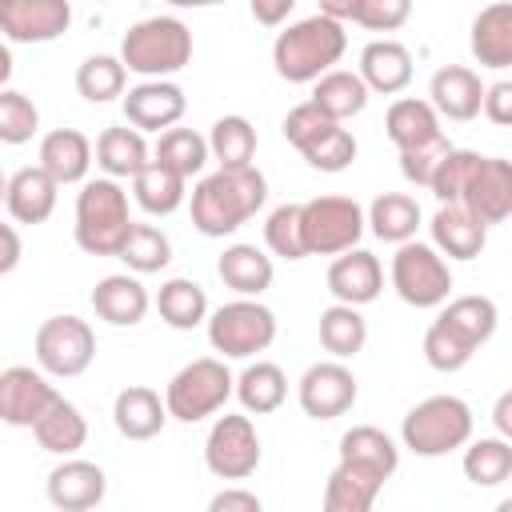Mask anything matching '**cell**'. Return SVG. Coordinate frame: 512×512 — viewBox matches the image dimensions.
<instances>
[{
  "label": "cell",
  "mask_w": 512,
  "mask_h": 512,
  "mask_svg": "<svg viewBox=\"0 0 512 512\" xmlns=\"http://www.w3.org/2000/svg\"><path fill=\"white\" fill-rule=\"evenodd\" d=\"M268 200V180L260 168H216L192 188V224L204 236H232Z\"/></svg>",
  "instance_id": "cell-1"
},
{
  "label": "cell",
  "mask_w": 512,
  "mask_h": 512,
  "mask_svg": "<svg viewBox=\"0 0 512 512\" xmlns=\"http://www.w3.org/2000/svg\"><path fill=\"white\" fill-rule=\"evenodd\" d=\"M344 48H348L344 24L316 12L308 20L288 24L276 36L272 64H276V76L288 84H316L324 72H332V64L344 56Z\"/></svg>",
  "instance_id": "cell-2"
},
{
  "label": "cell",
  "mask_w": 512,
  "mask_h": 512,
  "mask_svg": "<svg viewBox=\"0 0 512 512\" xmlns=\"http://www.w3.org/2000/svg\"><path fill=\"white\" fill-rule=\"evenodd\" d=\"M132 216H128V192L116 184V176L104 180H84L80 196H76V244L88 256H120L128 232H132Z\"/></svg>",
  "instance_id": "cell-3"
},
{
  "label": "cell",
  "mask_w": 512,
  "mask_h": 512,
  "mask_svg": "<svg viewBox=\"0 0 512 512\" xmlns=\"http://www.w3.org/2000/svg\"><path fill=\"white\" fill-rule=\"evenodd\" d=\"M120 60L128 64V72H140L144 80H164L192 60V32L176 16L136 20L120 40Z\"/></svg>",
  "instance_id": "cell-4"
},
{
  "label": "cell",
  "mask_w": 512,
  "mask_h": 512,
  "mask_svg": "<svg viewBox=\"0 0 512 512\" xmlns=\"http://www.w3.org/2000/svg\"><path fill=\"white\" fill-rule=\"evenodd\" d=\"M400 440L416 456H448L472 440V408L460 396H428L404 416Z\"/></svg>",
  "instance_id": "cell-5"
},
{
  "label": "cell",
  "mask_w": 512,
  "mask_h": 512,
  "mask_svg": "<svg viewBox=\"0 0 512 512\" xmlns=\"http://www.w3.org/2000/svg\"><path fill=\"white\" fill-rule=\"evenodd\" d=\"M232 392H236V376L228 372V364L216 360V356H200V360L184 364V368L168 380L164 404H168L172 420L196 424V420L220 412Z\"/></svg>",
  "instance_id": "cell-6"
},
{
  "label": "cell",
  "mask_w": 512,
  "mask_h": 512,
  "mask_svg": "<svg viewBox=\"0 0 512 512\" xmlns=\"http://www.w3.org/2000/svg\"><path fill=\"white\" fill-rule=\"evenodd\" d=\"M276 340V316L256 296L220 304L208 316V344L228 360H248Z\"/></svg>",
  "instance_id": "cell-7"
},
{
  "label": "cell",
  "mask_w": 512,
  "mask_h": 512,
  "mask_svg": "<svg viewBox=\"0 0 512 512\" xmlns=\"http://www.w3.org/2000/svg\"><path fill=\"white\" fill-rule=\"evenodd\" d=\"M392 288L412 308H436L452 292V268L436 244L404 240L392 256Z\"/></svg>",
  "instance_id": "cell-8"
},
{
  "label": "cell",
  "mask_w": 512,
  "mask_h": 512,
  "mask_svg": "<svg viewBox=\"0 0 512 512\" xmlns=\"http://www.w3.org/2000/svg\"><path fill=\"white\" fill-rule=\"evenodd\" d=\"M364 208L352 196H316L304 204V244L308 256H340L364 236Z\"/></svg>",
  "instance_id": "cell-9"
},
{
  "label": "cell",
  "mask_w": 512,
  "mask_h": 512,
  "mask_svg": "<svg viewBox=\"0 0 512 512\" xmlns=\"http://www.w3.org/2000/svg\"><path fill=\"white\" fill-rule=\"evenodd\" d=\"M96 360V332L80 316H48L36 328V364L48 376H80Z\"/></svg>",
  "instance_id": "cell-10"
},
{
  "label": "cell",
  "mask_w": 512,
  "mask_h": 512,
  "mask_svg": "<svg viewBox=\"0 0 512 512\" xmlns=\"http://www.w3.org/2000/svg\"><path fill=\"white\" fill-rule=\"evenodd\" d=\"M204 464L220 480H248L260 468V436L252 416L224 412L204 440Z\"/></svg>",
  "instance_id": "cell-11"
},
{
  "label": "cell",
  "mask_w": 512,
  "mask_h": 512,
  "mask_svg": "<svg viewBox=\"0 0 512 512\" xmlns=\"http://www.w3.org/2000/svg\"><path fill=\"white\" fill-rule=\"evenodd\" d=\"M72 24L68 0H0V32L8 44H48Z\"/></svg>",
  "instance_id": "cell-12"
},
{
  "label": "cell",
  "mask_w": 512,
  "mask_h": 512,
  "mask_svg": "<svg viewBox=\"0 0 512 512\" xmlns=\"http://www.w3.org/2000/svg\"><path fill=\"white\" fill-rule=\"evenodd\" d=\"M356 404V376L336 356L312 364L300 376V408L312 420H336Z\"/></svg>",
  "instance_id": "cell-13"
},
{
  "label": "cell",
  "mask_w": 512,
  "mask_h": 512,
  "mask_svg": "<svg viewBox=\"0 0 512 512\" xmlns=\"http://www.w3.org/2000/svg\"><path fill=\"white\" fill-rule=\"evenodd\" d=\"M460 204L480 216L484 224H504L512 216V160L504 156H480L472 168V180L460 196Z\"/></svg>",
  "instance_id": "cell-14"
},
{
  "label": "cell",
  "mask_w": 512,
  "mask_h": 512,
  "mask_svg": "<svg viewBox=\"0 0 512 512\" xmlns=\"http://www.w3.org/2000/svg\"><path fill=\"white\" fill-rule=\"evenodd\" d=\"M56 396L60 392L40 372H32L24 364H12L0 372V420L12 428H32Z\"/></svg>",
  "instance_id": "cell-15"
},
{
  "label": "cell",
  "mask_w": 512,
  "mask_h": 512,
  "mask_svg": "<svg viewBox=\"0 0 512 512\" xmlns=\"http://www.w3.org/2000/svg\"><path fill=\"white\" fill-rule=\"evenodd\" d=\"M188 108V96L180 84L172 80H144L136 88H128L124 96V120L140 132H168L180 124Z\"/></svg>",
  "instance_id": "cell-16"
},
{
  "label": "cell",
  "mask_w": 512,
  "mask_h": 512,
  "mask_svg": "<svg viewBox=\"0 0 512 512\" xmlns=\"http://www.w3.org/2000/svg\"><path fill=\"white\" fill-rule=\"evenodd\" d=\"M56 188L60 180L44 164L16 168L4 184V208L16 224H44L56 212Z\"/></svg>",
  "instance_id": "cell-17"
},
{
  "label": "cell",
  "mask_w": 512,
  "mask_h": 512,
  "mask_svg": "<svg viewBox=\"0 0 512 512\" xmlns=\"http://www.w3.org/2000/svg\"><path fill=\"white\" fill-rule=\"evenodd\" d=\"M384 288V268L372 252L364 248H348L328 264V292L340 304H372Z\"/></svg>",
  "instance_id": "cell-18"
},
{
  "label": "cell",
  "mask_w": 512,
  "mask_h": 512,
  "mask_svg": "<svg viewBox=\"0 0 512 512\" xmlns=\"http://www.w3.org/2000/svg\"><path fill=\"white\" fill-rule=\"evenodd\" d=\"M108 492V476L92 460H64L48 472V500L60 512H84L96 508Z\"/></svg>",
  "instance_id": "cell-19"
},
{
  "label": "cell",
  "mask_w": 512,
  "mask_h": 512,
  "mask_svg": "<svg viewBox=\"0 0 512 512\" xmlns=\"http://www.w3.org/2000/svg\"><path fill=\"white\" fill-rule=\"evenodd\" d=\"M428 100H432V108L440 116L464 124V120H476L484 112V84H480V76L472 68L444 64V68H436V76L428 84Z\"/></svg>",
  "instance_id": "cell-20"
},
{
  "label": "cell",
  "mask_w": 512,
  "mask_h": 512,
  "mask_svg": "<svg viewBox=\"0 0 512 512\" xmlns=\"http://www.w3.org/2000/svg\"><path fill=\"white\" fill-rule=\"evenodd\" d=\"M432 244L448 256V260H476L488 244V224L480 216H472L460 200L456 204H440L432 216Z\"/></svg>",
  "instance_id": "cell-21"
},
{
  "label": "cell",
  "mask_w": 512,
  "mask_h": 512,
  "mask_svg": "<svg viewBox=\"0 0 512 512\" xmlns=\"http://www.w3.org/2000/svg\"><path fill=\"white\" fill-rule=\"evenodd\" d=\"M388 476H380L368 464L356 460H340L324 484V512H368L380 496Z\"/></svg>",
  "instance_id": "cell-22"
},
{
  "label": "cell",
  "mask_w": 512,
  "mask_h": 512,
  "mask_svg": "<svg viewBox=\"0 0 512 512\" xmlns=\"http://www.w3.org/2000/svg\"><path fill=\"white\" fill-rule=\"evenodd\" d=\"M468 48L480 68H512V0H496L476 12Z\"/></svg>",
  "instance_id": "cell-23"
},
{
  "label": "cell",
  "mask_w": 512,
  "mask_h": 512,
  "mask_svg": "<svg viewBox=\"0 0 512 512\" xmlns=\"http://www.w3.org/2000/svg\"><path fill=\"white\" fill-rule=\"evenodd\" d=\"M148 304H152V300H148V288H144L136 276H128V272L104 276V280H96V288H92V308H96V316L108 320V324H116V328L140 324L144 312H148Z\"/></svg>",
  "instance_id": "cell-24"
},
{
  "label": "cell",
  "mask_w": 512,
  "mask_h": 512,
  "mask_svg": "<svg viewBox=\"0 0 512 512\" xmlns=\"http://www.w3.org/2000/svg\"><path fill=\"white\" fill-rule=\"evenodd\" d=\"M168 416H172L168 404L152 388H144V384H128L116 396V404H112V420H116V432L124 440H152V436H160Z\"/></svg>",
  "instance_id": "cell-25"
},
{
  "label": "cell",
  "mask_w": 512,
  "mask_h": 512,
  "mask_svg": "<svg viewBox=\"0 0 512 512\" xmlns=\"http://www.w3.org/2000/svg\"><path fill=\"white\" fill-rule=\"evenodd\" d=\"M360 76L372 92L396 96L412 84V52L400 40H372L360 52Z\"/></svg>",
  "instance_id": "cell-26"
},
{
  "label": "cell",
  "mask_w": 512,
  "mask_h": 512,
  "mask_svg": "<svg viewBox=\"0 0 512 512\" xmlns=\"http://www.w3.org/2000/svg\"><path fill=\"white\" fill-rule=\"evenodd\" d=\"M384 132H388V140H392L400 152L444 136V128H440V112L432 108V100H416V96H404V100H396V104L388 108V116H384Z\"/></svg>",
  "instance_id": "cell-27"
},
{
  "label": "cell",
  "mask_w": 512,
  "mask_h": 512,
  "mask_svg": "<svg viewBox=\"0 0 512 512\" xmlns=\"http://www.w3.org/2000/svg\"><path fill=\"white\" fill-rule=\"evenodd\" d=\"M40 164L60 180V184H80L92 164V144L76 128H56L40 140Z\"/></svg>",
  "instance_id": "cell-28"
},
{
  "label": "cell",
  "mask_w": 512,
  "mask_h": 512,
  "mask_svg": "<svg viewBox=\"0 0 512 512\" xmlns=\"http://www.w3.org/2000/svg\"><path fill=\"white\" fill-rule=\"evenodd\" d=\"M32 436H36V444H40L44 452L72 456L76 448H84V440H88V424H84V416H80V408H76L72 400L56 396V400L48 404V412L32 424Z\"/></svg>",
  "instance_id": "cell-29"
},
{
  "label": "cell",
  "mask_w": 512,
  "mask_h": 512,
  "mask_svg": "<svg viewBox=\"0 0 512 512\" xmlns=\"http://www.w3.org/2000/svg\"><path fill=\"white\" fill-rule=\"evenodd\" d=\"M368 84H364V76L360 72H348V68H332V72H324L316 84H312V104H320L332 120H352V116H360L364 108H368Z\"/></svg>",
  "instance_id": "cell-30"
},
{
  "label": "cell",
  "mask_w": 512,
  "mask_h": 512,
  "mask_svg": "<svg viewBox=\"0 0 512 512\" xmlns=\"http://www.w3.org/2000/svg\"><path fill=\"white\" fill-rule=\"evenodd\" d=\"M184 184H188V176H180L176 168H168V164H160V160H148V164L132 176L136 204H140L148 216H172V212L184 204Z\"/></svg>",
  "instance_id": "cell-31"
},
{
  "label": "cell",
  "mask_w": 512,
  "mask_h": 512,
  "mask_svg": "<svg viewBox=\"0 0 512 512\" xmlns=\"http://www.w3.org/2000/svg\"><path fill=\"white\" fill-rule=\"evenodd\" d=\"M216 272L240 296H260L264 288H272V276H276L272 272V260L256 244H232V248H224V256L216 260Z\"/></svg>",
  "instance_id": "cell-32"
},
{
  "label": "cell",
  "mask_w": 512,
  "mask_h": 512,
  "mask_svg": "<svg viewBox=\"0 0 512 512\" xmlns=\"http://www.w3.org/2000/svg\"><path fill=\"white\" fill-rule=\"evenodd\" d=\"M236 396H240L244 412L268 416V412H276V408L284 404V396H288V376H284L280 364L256 360V364H248V368L236 376Z\"/></svg>",
  "instance_id": "cell-33"
},
{
  "label": "cell",
  "mask_w": 512,
  "mask_h": 512,
  "mask_svg": "<svg viewBox=\"0 0 512 512\" xmlns=\"http://www.w3.org/2000/svg\"><path fill=\"white\" fill-rule=\"evenodd\" d=\"M156 312H160V320H164L168 328L188 332V328L204 324V316H208V296H204V288H200L196 280L172 276V280L160 284V292H156Z\"/></svg>",
  "instance_id": "cell-34"
},
{
  "label": "cell",
  "mask_w": 512,
  "mask_h": 512,
  "mask_svg": "<svg viewBox=\"0 0 512 512\" xmlns=\"http://www.w3.org/2000/svg\"><path fill=\"white\" fill-rule=\"evenodd\" d=\"M436 320L448 324L464 344L480 348V344L492 340L500 312H496V304H492L488 296H456V300H448V308H444Z\"/></svg>",
  "instance_id": "cell-35"
},
{
  "label": "cell",
  "mask_w": 512,
  "mask_h": 512,
  "mask_svg": "<svg viewBox=\"0 0 512 512\" xmlns=\"http://www.w3.org/2000/svg\"><path fill=\"white\" fill-rule=\"evenodd\" d=\"M96 164L108 176H136L148 164V144L140 128H104L96 140Z\"/></svg>",
  "instance_id": "cell-36"
},
{
  "label": "cell",
  "mask_w": 512,
  "mask_h": 512,
  "mask_svg": "<svg viewBox=\"0 0 512 512\" xmlns=\"http://www.w3.org/2000/svg\"><path fill=\"white\" fill-rule=\"evenodd\" d=\"M368 224L376 232V240H388V244H404L416 236L420 228V204L404 192H380L368 208Z\"/></svg>",
  "instance_id": "cell-37"
},
{
  "label": "cell",
  "mask_w": 512,
  "mask_h": 512,
  "mask_svg": "<svg viewBox=\"0 0 512 512\" xmlns=\"http://www.w3.org/2000/svg\"><path fill=\"white\" fill-rule=\"evenodd\" d=\"M364 340H368V324H364V316L356 312V304H332V308H324L320 312V344H324V352H332L336 360H348V356H356L360 348H364Z\"/></svg>",
  "instance_id": "cell-38"
},
{
  "label": "cell",
  "mask_w": 512,
  "mask_h": 512,
  "mask_svg": "<svg viewBox=\"0 0 512 512\" xmlns=\"http://www.w3.org/2000/svg\"><path fill=\"white\" fill-rule=\"evenodd\" d=\"M340 460H356V464L376 468L380 476H392L400 464V448L392 444L388 432H380L372 424H356L340 436Z\"/></svg>",
  "instance_id": "cell-39"
},
{
  "label": "cell",
  "mask_w": 512,
  "mask_h": 512,
  "mask_svg": "<svg viewBox=\"0 0 512 512\" xmlns=\"http://www.w3.org/2000/svg\"><path fill=\"white\" fill-rule=\"evenodd\" d=\"M464 476L476 484V488H496L512 476V440L504 436H484V440H472L464 448Z\"/></svg>",
  "instance_id": "cell-40"
},
{
  "label": "cell",
  "mask_w": 512,
  "mask_h": 512,
  "mask_svg": "<svg viewBox=\"0 0 512 512\" xmlns=\"http://www.w3.org/2000/svg\"><path fill=\"white\" fill-rule=\"evenodd\" d=\"M208 144L220 168H248L256 156V128L244 116H220L208 132Z\"/></svg>",
  "instance_id": "cell-41"
},
{
  "label": "cell",
  "mask_w": 512,
  "mask_h": 512,
  "mask_svg": "<svg viewBox=\"0 0 512 512\" xmlns=\"http://www.w3.org/2000/svg\"><path fill=\"white\" fill-rule=\"evenodd\" d=\"M124 80H128V64L120 56H88L76 68V88L92 104H108L124 96Z\"/></svg>",
  "instance_id": "cell-42"
},
{
  "label": "cell",
  "mask_w": 512,
  "mask_h": 512,
  "mask_svg": "<svg viewBox=\"0 0 512 512\" xmlns=\"http://www.w3.org/2000/svg\"><path fill=\"white\" fill-rule=\"evenodd\" d=\"M208 156H212V144H208L200 132H192V128H168V132H160V140H156V160L168 164V168H176L180 176L204 172Z\"/></svg>",
  "instance_id": "cell-43"
},
{
  "label": "cell",
  "mask_w": 512,
  "mask_h": 512,
  "mask_svg": "<svg viewBox=\"0 0 512 512\" xmlns=\"http://www.w3.org/2000/svg\"><path fill=\"white\" fill-rule=\"evenodd\" d=\"M120 260H124L136 276H148V272L168 268L172 244H168V236H164L156 224H132L128 240H124V248H120Z\"/></svg>",
  "instance_id": "cell-44"
},
{
  "label": "cell",
  "mask_w": 512,
  "mask_h": 512,
  "mask_svg": "<svg viewBox=\"0 0 512 512\" xmlns=\"http://www.w3.org/2000/svg\"><path fill=\"white\" fill-rule=\"evenodd\" d=\"M264 244L284 256V260H304L308 244H304V204H280L268 212L264 220Z\"/></svg>",
  "instance_id": "cell-45"
},
{
  "label": "cell",
  "mask_w": 512,
  "mask_h": 512,
  "mask_svg": "<svg viewBox=\"0 0 512 512\" xmlns=\"http://www.w3.org/2000/svg\"><path fill=\"white\" fill-rule=\"evenodd\" d=\"M36 128H40L36 104H32L24 92L4 88V92H0V140H4V144H24V140L36 136Z\"/></svg>",
  "instance_id": "cell-46"
},
{
  "label": "cell",
  "mask_w": 512,
  "mask_h": 512,
  "mask_svg": "<svg viewBox=\"0 0 512 512\" xmlns=\"http://www.w3.org/2000/svg\"><path fill=\"white\" fill-rule=\"evenodd\" d=\"M316 172H344L352 160H356V136L340 124H332L320 140H312L304 152H300Z\"/></svg>",
  "instance_id": "cell-47"
},
{
  "label": "cell",
  "mask_w": 512,
  "mask_h": 512,
  "mask_svg": "<svg viewBox=\"0 0 512 512\" xmlns=\"http://www.w3.org/2000/svg\"><path fill=\"white\" fill-rule=\"evenodd\" d=\"M476 160H480V152H468V148H452V152L440 160V168H436V176H432L428 192H432L440 204H456V200L464 196L468 180H472V168H476Z\"/></svg>",
  "instance_id": "cell-48"
},
{
  "label": "cell",
  "mask_w": 512,
  "mask_h": 512,
  "mask_svg": "<svg viewBox=\"0 0 512 512\" xmlns=\"http://www.w3.org/2000/svg\"><path fill=\"white\" fill-rule=\"evenodd\" d=\"M472 356H476L472 344H464L448 324L432 320V328L424 332V360H428L436 372H460Z\"/></svg>",
  "instance_id": "cell-49"
},
{
  "label": "cell",
  "mask_w": 512,
  "mask_h": 512,
  "mask_svg": "<svg viewBox=\"0 0 512 512\" xmlns=\"http://www.w3.org/2000/svg\"><path fill=\"white\" fill-rule=\"evenodd\" d=\"M332 124H340V120H332L320 104H312V100H304V104H296L288 116H284V140L292 144V148H308L312 140H320Z\"/></svg>",
  "instance_id": "cell-50"
},
{
  "label": "cell",
  "mask_w": 512,
  "mask_h": 512,
  "mask_svg": "<svg viewBox=\"0 0 512 512\" xmlns=\"http://www.w3.org/2000/svg\"><path fill=\"white\" fill-rule=\"evenodd\" d=\"M448 152H452L448 136L428 140V144H416V148H404V152H400V172H404V180L416 184V188H428L432 176H436V168H440V160H444Z\"/></svg>",
  "instance_id": "cell-51"
},
{
  "label": "cell",
  "mask_w": 512,
  "mask_h": 512,
  "mask_svg": "<svg viewBox=\"0 0 512 512\" xmlns=\"http://www.w3.org/2000/svg\"><path fill=\"white\" fill-rule=\"evenodd\" d=\"M408 16H412V0H360L352 24L368 32H396L400 24H408Z\"/></svg>",
  "instance_id": "cell-52"
},
{
  "label": "cell",
  "mask_w": 512,
  "mask_h": 512,
  "mask_svg": "<svg viewBox=\"0 0 512 512\" xmlns=\"http://www.w3.org/2000/svg\"><path fill=\"white\" fill-rule=\"evenodd\" d=\"M484 116L500 128H512V80H496L484 88Z\"/></svg>",
  "instance_id": "cell-53"
},
{
  "label": "cell",
  "mask_w": 512,
  "mask_h": 512,
  "mask_svg": "<svg viewBox=\"0 0 512 512\" xmlns=\"http://www.w3.org/2000/svg\"><path fill=\"white\" fill-rule=\"evenodd\" d=\"M212 512H260V496L256 492H240V488H224L208 500Z\"/></svg>",
  "instance_id": "cell-54"
},
{
  "label": "cell",
  "mask_w": 512,
  "mask_h": 512,
  "mask_svg": "<svg viewBox=\"0 0 512 512\" xmlns=\"http://www.w3.org/2000/svg\"><path fill=\"white\" fill-rule=\"evenodd\" d=\"M248 8H252V16H256V24L276 28V24L288 20V12L296 8V0H248Z\"/></svg>",
  "instance_id": "cell-55"
},
{
  "label": "cell",
  "mask_w": 512,
  "mask_h": 512,
  "mask_svg": "<svg viewBox=\"0 0 512 512\" xmlns=\"http://www.w3.org/2000/svg\"><path fill=\"white\" fill-rule=\"evenodd\" d=\"M492 424H496V432H500L504 440H512V388L496 396V404H492Z\"/></svg>",
  "instance_id": "cell-56"
},
{
  "label": "cell",
  "mask_w": 512,
  "mask_h": 512,
  "mask_svg": "<svg viewBox=\"0 0 512 512\" xmlns=\"http://www.w3.org/2000/svg\"><path fill=\"white\" fill-rule=\"evenodd\" d=\"M0 236H4V260H0V272H12V268H16V260H20L16 224H4V228H0Z\"/></svg>",
  "instance_id": "cell-57"
},
{
  "label": "cell",
  "mask_w": 512,
  "mask_h": 512,
  "mask_svg": "<svg viewBox=\"0 0 512 512\" xmlns=\"http://www.w3.org/2000/svg\"><path fill=\"white\" fill-rule=\"evenodd\" d=\"M356 4H360V0H320V12L344 24V20H352V16H356Z\"/></svg>",
  "instance_id": "cell-58"
},
{
  "label": "cell",
  "mask_w": 512,
  "mask_h": 512,
  "mask_svg": "<svg viewBox=\"0 0 512 512\" xmlns=\"http://www.w3.org/2000/svg\"><path fill=\"white\" fill-rule=\"evenodd\" d=\"M176 8H212V4H224V0H168Z\"/></svg>",
  "instance_id": "cell-59"
},
{
  "label": "cell",
  "mask_w": 512,
  "mask_h": 512,
  "mask_svg": "<svg viewBox=\"0 0 512 512\" xmlns=\"http://www.w3.org/2000/svg\"><path fill=\"white\" fill-rule=\"evenodd\" d=\"M500 508H504V512H512V500H504V504H500Z\"/></svg>",
  "instance_id": "cell-60"
}]
</instances>
